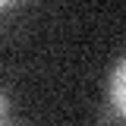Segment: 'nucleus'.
<instances>
[{
    "instance_id": "3",
    "label": "nucleus",
    "mask_w": 126,
    "mask_h": 126,
    "mask_svg": "<svg viewBox=\"0 0 126 126\" xmlns=\"http://www.w3.org/2000/svg\"><path fill=\"white\" fill-rule=\"evenodd\" d=\"M3 6H6V3H3V0H0V10H3Z\"/></svg>"
},
{
    "instance_id": "1",
    "label": "nucleus",
    "mask_w": 126,
    "mask_h": 126,
    "mask_svg": "<svg viewBox=\"0 0 126 126\" xmlns=\"http://www.w3.org/2000/svg\"><path fill=\"white\" fill-rule=\"evenodd\" d=\"M107 92H110V107L126 120V57L113 66V73H110V88H107Z\"/></svg>"
},
{
    "instance_id": "2",
    "label": "nucleus",
    "mask_w": 126,
    "mask_h": 126,
    "mask_svg": "<svg viewBox=\"0 0 126 126\" xmlns=\"http://www.w3.org/2000/svg\"><path fill=\"white\" fill-rule=\"evenodd\" d=\"M3 117H6V98H3V92H0V123H3Z\"/></svg>"
}]
</instances>
